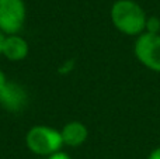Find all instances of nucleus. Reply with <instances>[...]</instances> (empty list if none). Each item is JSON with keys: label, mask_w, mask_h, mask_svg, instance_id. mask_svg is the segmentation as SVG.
<instances>
[{"label": "nucleus", "mask_w": 160, "mask_h": 159, "mask_svg": "<svg viewBox=\"0 0 160 159\" xmlns=\"http://www.w3.org/2000/svg\"><path fill=\"white\" fill-rule=\"evenodd\" d=\"M114 27L127 35H141L146 30L148 17L143 8L133 0H117L111 7Z\"/></svg>", "instance_id": "obj_1"}, {"label": "nucleus", "mask_w": 160, "mask_h": 159, "mask_svg": "<svg viewBox=\"0 0 160 159\" xmlns=\"http://www.w3.org/2000/svg\"><path fill=\"white\" fill-rule=\"evenodd\" d=\"M25 145L32 154L51 156L56 152H61L63 141L61 131L58 130L48 126H34L25 135Z\"/></svg>", "instance_id": "obj_2"}, {"label": "nucleus", "mask_w": 160, "mask_h": 159, "mask_svg": "<svg viewBox=\"0 0 160 159\" xmlns=\"http://www.w3.org/2000/svg\"><path fill=\"white\" fill-rule=\"evenodd\" d=\"M133 52L148 69L160 72V34L143 33L138 35Z\"/></svg>", "instance_id": "obj_3"}, {"label": "nucleus", "mask_w": 160, "mask_h": 159, "mask_svg": "<svg viewBox=\"0 0 160 159\" xmlns=\"http://www.w3.org/2000/svg\"><path fill=\"white\" fill-rule=\"evenodd\" d=\"M25 21V4L22 0H0V31L13 35L21 31Z\"/></svg>", "instance_id": "obj_4"}, {"label": "nucleus", "mask_w": 160, "mask_h": 159, "mask_svg": "<svg viewBox=\"0 0 160 159\" xmlns=\"http://www.w3.org/2000/svg\"><path fill=\"white\" fill-rule=\"evenodd\" d=\"M28 51H30L28 42L18 34H13V35H4L0 55L7 58L8 61L18 62L27 58Z\"/></svg>", "instance_id": "obj_5"}, {"label": "nucleus", "mask_w": 160, "mask_h": 159, "mask_svg": "<svg viewBox=\"0 0 160 159\" xmlns=\"http://www.w3.org/2000/svg\"><path fill=\"white\" fill-rule=\"evenodd\" d=\"M25 101H27V95L24 89L14 82H7V85L0 90V104L10 111L21 110Z\"/></svg>", "instance_id": "obj_6"}, {"label": "nucleus", "mask_w": 160, "mask_h": 159, "mask_svg": "<svg viewBox=\"0 0 160 159\" xmlns=\"http://www.w3.org/2000/svg\"><path fill=\"white\" fill-rule=\"evenodd\" d=\"M61 135L63 145L76 148L86 142L88 137V130L80 121H70V123L65 124L63 128L61 130Z\"/></svg>", "instance_id": "obj_7"}, {"label": "nucleus", "mask_w": 160, "mask_h": 159, "mask_svg": "<svg viewBox=\"0 0 160 159\" xmlns=\"http://www.w3.org/2000/svg\"><path fill=\"white\" fill-rule=\"evenodd\" d=\"M160 31V20L158 17H149L146 21V33L159 34Z\"/></svg>", "instance_id": "obj_8"}, {"label": "nucleus", "mask_w": 160, "mask_h": 159, "mask_svg": "<svg viewBox=\"0 0 160 159\" xmlns=\"http://www.w3.org/2000/svg\"><path fill=\"white\" fill-rule=\"evenodd\" d=\"M47 159H72L69 156L68 154H65V152H56V154H53V155H51V156H48Z\"/></svg>", "instance_id": "obj_9"}, {"label": "nucleus", "mask_w": 160, "mask_h": 159, "mask_svg": "<svg viewBox=\"0 0 160 159\" xmlns=\"http://www.w3.org/2000/svg\"><path fill=\"white\" fill-rule=\"evenodd\" d=\"M148 159H160V146H158L156 149H153V151L149 154Z\"/></svg>", "instance_id": "obj_10"}, {"label": "nucleus", "mask_w": 160, "mask_h": 159, "mask_svg": "<svg viewBox=\"0 0 160 159\" xmlns=\"http://www.w3.org/2000/svg\"><path fill=\"white\" fill-rule=\"evenodd\" d=\"M6 85H7V78H6V75L0 70V90H2Z\"/></svg>", "instance_id": "obj_11"}, {"label": "nucleus", "mask_w": 160, "mask_h": 159, "mask_svg": "<svg viewBox=\"0 0 160 159\" xmlns=\"http://www.w3.org/2000/svg\"><path fill=\"white\" fill-rule=\"evenodd\" d=\"M3 39H4V34L0 31V52H2V44H3Z\"/></svg>", "instance_id": "obj_12"}]
</instances>
